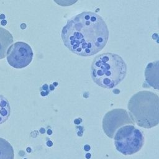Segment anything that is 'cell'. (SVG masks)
Listing matches in <instances>:
<instances>
[{
    "label": "cell",
    "mask_w": 159,
    "mask_h": 159,
    "mask_svg": "<svg viewBox=\"0 0 159 159\" xmlns=\"http://www.w3.org/2000/svg\"><path fill=\"white\" fill-rule=\"evenodd\" d=\"M109 34L107 25L100 15L84 11L68 20L61 36L65 46L71 52L89 57L104 48Z\"/></svg>",
    "instance_id": "obj_1"
},
{
    "label": "cell",
    "mask_w": 159,
    "mask_h": 159,
    "mask_svg": "<svg viewBox=\"0 0 159 159\" xmlns=\"http://www.w3.org/2000/svg\"><path fill=\"white\" fill-rule=\"evenodd\" d=\"M127 65L122 58L116 53H104L93 60L91 74L94 82L100 87L111 89L125 77Z\"/></svg>",
    "instance_id": "obj_2"
},
{
    "label": "cell",
    "mask_w": 159,
    "mask_h": 159,
    "mask_svg": "<svg viewBox=\"0 0 159 159\" xmlns=\"http://www.w3.org/2000/svg\"><path fill=\"white\" fill-rule=\"evenodd\" d=\"M127 108L132 120L138 126L150 129L159 123V98L149 91H141L129 101Z\"/></svg>",
    "instance_id": "obj_3"
},
{
    "label": "cell",
    "mask_w": 159,
    "mask_h": 159,
    "mask_svg": "<svg viewBox=\"0 0 159 159\" xmlns=\"http://www.w3.org/2000/svg\"><path fill=\"white\" fill-rule=\"evenodd\" d=\"M114 144L118 152L123 155H133L140 150L144 143V137L134 125L127 124L116 132Z\"/></svg>",
    "instance_id": "obj_4"
},
{
    "label": "cell",
    "mask_w": 159,
    "mask_h": 159,
    "mask_svg": "<svg viewBox=\"0 0 159 159\" xmlns=\"http://www.w3.org/2000/svg\"><path fill=\"white\" fill-rule=\"evenodd\" d=\"M127 124L134 125L128 112L124 109H114L108 111L102 119V129L109 138H113L118 129Z\"/></svg>",
    "instance_id": "obj_5"
},
{
    "label": "cell",
    "mask_w": 159,
    "mask_h": 159,
    "mask_svg": "<svg viewBox=\"0 0 159 159\" xmlns=\"http://www.w3.org/2000/svg\"><path fill=\"white\" fill-rule=\"evenodd\" d=\"M33 55L32 49L28 43L17 42L9 47L7 61L14 68H23L31 63Z\"/></svg>",
    "instance_id": "obj_6"
},
{
    "label": "cell",
    "mask_w": 159,
    "mask_h": 159,
    "mask_svg": "<svg viewBox=\"0 0 159 159\" xmlns=\"http://www.w3.org/2000/svg\"><path fill=\"white\" fill-rule=\"evenodd\" d=\"M145 80L152 87L158 89V61L150 63L145 71Z\"/></svg>",
    "instance_id": "obj_7"
},
{
    "label": "cell",
    "mask_w": 159,
    "mask_h": 159,
    "mask_svg": "<svg viewBox=\"0 0 159 159\" xmlns=\"http://www.w3.org/2000/svg\"><path fill=\"white\" fill-rule=\"evenodd\" d=\"M12 42V35L7 30L0 27V59L6 57L7 50Z\"/></svg>",
    "instance_id": "obj_8"
},
{
    "label": "cell",
    "mask_w": 159,
    "mask_h": 159,
    "mask_svg": "<svg viewBox=\"0 0 159 159\" xmlns=\"http://www.w3.org/2000/svg\"><path fill=\"white\" fill-rule=\"evenodd\" d=\"M14 157L12 145L7 140L0 137V159H14Z\"/></svg>",
    "instance_id": "obj_9"
},
{
    "label": "cell",
    "mask_w": 159,
    "mask_h": 159,
    "mask_svg": "<svg viewBox=\"0 0 159 159\" xmlns=\"http://www.w3.org/2000/svg\"><path fill=\"white\" fill-rule=\"evenodd\" d=\"M11 108L8 100L0 94V125L4 123L9 117Z\"/></svg>",
    "instance_id": "obj_10"
},
{
    "label": "cell",
    "mask_w": 159,
    "mask_h": 159,
    "mask_svg": "<svg viewBox=\"0 0 159 159\" xmlns=\"http://www.w3.org/2000/svg\"><path fill=\"white\" fill-rule=\"evenodd\" d=\"M57 4L63 6L67 7L70 6L75 4L78 0H53Z\"/></svg>",
    "instance_id": "obj_11"
},
{
    "label": "cell",
    "mask_w": 159,
    "mask_h": 159,
    "mask_svg": "<svg viewBox=\"0 0 159 159\" xmlns=\"http://www.w3.org/2000/svg\"><path fill=\"white\" fill-rule=\"evenodd\" d=\"M1 25H6V24H7V21H6V20H4V19L2 20V21L1 22Z\"/></svg>",
    "instance_id": "obj_12"
},
{
    "label": "cell",
    "mask_w": 159,
    "mask_h": 159,
    "mask_svg": "<svg viewBox=\"0 0 159 159\" xmlns=\"http://www.w3.org/2000/svg\"><path fill=\"white\" fill-rule=\"evenodd\" d=\"M4 18H5V15L4 14H2L0 15V19L3 20V19H4Z\"/></svg>",
    "instance_id": "obj_13"
},
{
    "label": "cell",
    "mask_w": 159,
    "mask_h": 159,
    "mask_svg": "<svg viewBox=\"0 0 159 159\" xmlns=\"http://www.w3.org/2000/svg\"><path fill=\"white\" fill-rule=\"evenodd\" d=\"M21 29H25V24H22L20 25Z\"/></svg>",
    "instance_id": "obj_14"
}]
</instances>
